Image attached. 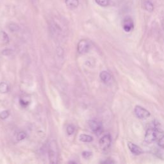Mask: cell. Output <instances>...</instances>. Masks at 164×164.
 Returning a JSON list of instances; mask_svg holds the SVG:
<instances>
[{
    "label": "cell",
    "instance_id": "cell-1",
    "mask_svg": "<svg viewBox=\"0 0 164 164\" xmlns=\"http://www.w3.org/2000/svg\"><path fill=\"white\" fill-rule=\"evenodd\" d=\"M50 28L53 35H60L64 32L65 26L60 19L55 18L51 21L50 24Z\"/></svg>",
    "mask_w": 164,
    "mask_h": 164
},
{
    "label": "cell",
    "instance_id": "cell-2",
    "mask_svg": "<svg viewBox=\"0 0 164 164\" xmlns=\"http://www.w3.org/2000/svg\"><path fill=\"white\" fill-rule=\"evenodd\" d=\"M49 158L50 162L51 163H56L58 162V146L55 141H52L49 144Z\"/></svg>",
    "mask_w": 164,
    "mask_h": 164
},
{
    "label": "cell",
    "instance_id": "cell-3",
    "mask_svg": "<svg viewBox=\"0 0 164 164\" xmlns=\"http://www.w3.org/2000/svg\"><path fill=\"white\" fill-rule=\"evenodd\" d=\"M160 133L158 129H156L155 127L153 128H149L146 130L145 137H144V141L148 144H151L154 142L157 139L158 137V133Z\"/></svg>",
    "mask_w": 164,
    "mask_h": 164
},
{
    "label": "cell",
    "instance_id": "cell-4",
    "mask_svg": "<svg viewBox=\"0 0 164 164\" xmlns=\"http://www.w3.org/2000/svg\"><path fill=\"white\" fill-rule=\"evenodd\" d=\"M134 112L137 118L141 119H144L150 117L151 113L148 110L143 108L141 106L137 105L135 107Z\"/></svg>",
    "mask_w": 164,
    "mask_h": 164
},
{
    "label": "cell",
    "instance_id": "cell-5",
    "mask_svg": "<svg viewBox=\"0 0 164 164\" xmlns=\"http://www.w3.org/2000/svg\"><path fill=\"white\" fill-rule=\"evenodd\" d=\"M89 126L93 132L96 134L101 133L103 130V126L101 122L95 120H90L89 121Z\"/></svg>",
    "mask_w": 164,
    "mask_h": 164
},
{
    "label": "cell",
    "instance_id": "cell-6",
    "mask_svg": "<svg viewBox=\"0 0 164 164\" xmlns=\"http://www.w3.org/2000/svg\"><path fill=\"white\" fill-rule=\"evenodd\" d=\"M112 139L109 134L103 136L99 140V145L103 150L108 149L111 145Z\"/></svg>",
    "mask_w": 164,
    "mask_h": 164
},
{
    "label": "cell",
    "instance_id": "cell-7",
    "mask_svg": "<svg viewBox=\"0 0 164 164\" xmlns=\"http://www.w3.org/2000/svg\"><path fill=\"white\" fill-rule=\"evenodd\" d=\"M90 48L89 42L86 40H82L80 41L78 44V51L80 54H85L87 53Z\"/></svg>",
    "mask_w": 164,
    "mask_h": 164
},
{
    "label": "cell",
    "instance_id": "cell-8",
    "mask_svg": "<svg viewBox=\"0 0 164 164\" xmlns=\"http://www.w3.org/2000/svg\"><path fill=\"white\" fill-rule=\"evenodd\" d=\"M122 28L126 32H130L134 28V23L131 18H126L123 21Z\"/></svg>",
    "mask_w": 164,
    "mask_h": 164
},
{
    "label": "cell",
    "instance_id": "cell-9",
    "mask_svg": "<svg viewBox=\"0 0 164 164\" xmlns=\"http://www.w3.org/2000/svg\"><path fill=\"white\" fill-rule=\"evenodd\" d=\"M128 147L130 151H131L132 153L133 154V155L138 156L143 153L142 149L140 148L139 146H138L137 145L135 144H133L131 142H128Z\"/></svg>",
    "mask_w": 164,
    "mask_h": 164
},
{
    "label": "cell",
    "instance_id": "cell-10",
    "mask_svg": "<svg viewBox=\"0 0 164 164\" xmlns=\"http://www.w3.org/2000/svg\"><path fill=\"white\" fill-rule=\"evenodd\" d=\"M100 79L101 80V81L104 83H108L112 79V75L110 74L108 71H103L101 72L99 75Z\"/></svg>",
    "mask_w": 164,
    "mask_h": 164
},
{
    "label": "cell",
    "instance_id": "cell-11",
    "mask_svg": "<svg viewBox=\"0 0 164 164\" xmlns=\"http://www.w3.org/2000/svg\"><path fill=\"white\" fill-rule=\"evenodd\" d=\"M65 3L66 6L71 9L76 8L80 4L79 0H65Z\"/></svg>",
    "mask_w": 164,
    "mask_h": 164
},
{
    "label": "cell",
    "instance_id": "cell-12",
    "mask_svg": "<svg viewBox=\"0 0 164 164\" xmlns=\"http://www.w3.org/2000/svg\"><path fill=\"white\" fill-rule=\"evenodd\" d=\"M0 42L3 44H7L9 42V37L8 35L3 31L0 32Z\"/></svg>",
    "mask_w": 164,
    "mask_h": 164
},
{
    "label": "cell",
    "instance_id": "cell-13",
    "mask_svg": "<svg viewBox=\"0 0 164 164\" xmlns=\"http://www.w3.org/2000/svg\"><path fill=\"white\" fill-rule=\"evenodd\" d=\"M79 139L83 142H91L93 140V137L86 134H82L80 135Z\"/></svg>",
    "mask_w": 164,
    "mask_h": 164
},
{
    "label": "cell",
    "instance_id": "cell-14",
    "mask_svg": "<svg viewBox=\"0 0 164 164\" xmlns=\"http://www.w3.org/2000/svg\"><path fill=\"white\" fill-rule=\"evenodd\" d=\"M9 90V86L5 82H1L0 83V92L6 93Z\"/></svg>",
    "mask_w": 164,
    "mask_h": 164
},
{
    "label": "cell",
    "instance_id": "cell-15",
    "mask_svg": "<svg viewBox=\"0 0 164 164\" xmlns=\"http://www.w3.org/2000/svg\"><path fill=\"white\" fill-rule=\"evenodd\" d=\"M95 1L99 6L106 7V6H108L110 5V0H95Z\"/></svg>",
    "mask_w": 164,
    "mask_h": 164
},
{
    "label": "cell",
    "instance_id": "cell-16",
    "mask_svg": "<svg viewBox=\"0 0 164 164\" xmlns=\"http://www.w3.org/2000/svg\"><path fill=\"white\" fill-rule=\"evenodd\" d=\"M145 9L147 11L149 12H153L154 11V6L153 5V3L151 1H146L144 4Z\"/></svg>",
    "mask_w": 164,
    "mask_h": 164
},
{
    "label": "cell",
    "instance_id": "cell-17",
    "mask_svg": "<svg viewBox=\"0 0 164 164\" xmlns=\"http://www.w3.org/2000/svg\"><path fill=\"white\" fill-rule=\"evenodd\" d=\"M75 126L72 125H69L68 127H67V133H68V135H72L73 133L75 132Z\"/></svg>",
    "mask_w": 164,
    "mask_h": 164
},
{
    "label": "cell",
    "instance_id": "cell-18",
    "mask_svg": "<svg viewBox=\"0 0 164 164\" xmlns=\"http://www.w3.org/2000/svg\"><path fill=\"white\" fill-rule=\"evenodd\" d=\"M26 137V133L23 132H21L18 133V135H17V139L19 140V141H21V140H24Z\"/></svg>",
    "mask_w": 164,
    "mask_h": 164
},
{
    "label": "cell",
    "instance_id": "cell-19",
    "mask_svg": "<svg viewBox=\"0 0 164 164\" xmlns=\"http://www.w3.org/2000/svg\"><path fill=\"white\" fill-rule=\"evenodd\" d=\"M9 115V112L7 110H5V111H3L0 113V118L2 119H5L6 118H7Z\"/></svg>",
    "mask_w": 164,
    "mask_h": 164
},
{
    "label": "cell",
    "instance_id": "cell-20",
    "mask_svg": "<svg viewBox=\"0 0 164 164\" xmlns=\"http://www.w3.org/2000/svg\"><path fill=\"white\" fill-rule=\"evenodd\" d=\"M9 29L11 30L12 32H15V31H18L19 30V26L14 24V23H12L9 25Z\"/></svg>",
    "mask_w": 164,
    "mask_h": 164
},
{
    "label": "cell",
    "instance_id": "cell-21",
    "mask_svg": "<svg viewBox=\"0 0 164 164\" xmlns=\"http://www.w3.org/2000/svg\"><path fill=\"white\" fill-rule=\"evenodd\" d=\"M92 153L89 151H84L82 153L83 157L86 159H89V158H90V157L92 156Z\"/></svg>",
    "mask_w": 164,
    "mask_h": 164
},
{
    "label": "cell",
    "instance_id": "cell-22",
    "mask_svg": "<svg viewBox=\"0 0 164 164\" xmlns=\"http://www.w3.org/2000/svg\"><path fill=\"white\" fill-rule=\"evenodd\" d=\"M158 144L160 147V148L164 149V135L162 136L161 138L160 139Z\"/></svg>",
    "mask_w": 164,
    "mask_h": 164
},
{
    "label": "cell",
    "instance_id": "cell-23",
    "mask_svg": "<svg viewBox=\"0 0 164 164\" xmlns=\"http://www.w3.org/2000/svg\"><path fill=\"white\" fill-rule=\"evenodd\" d=\"M102 163H115V162L113 161V160H111V161H110V160H106V161L102 162Z\"/></svg>",
    "mask_w": 164,
    "mask_h": 164
}]
</instances>
